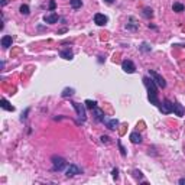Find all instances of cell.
Segmentation results:
<instances>
[{"label": "cell", "mask_w": 185, "mask_h": 185, "mask_svg": "<svg viewBox=\"0 0 185 185\" xmlns=\"http://www.w3.org/2000/svg\"><path fill=\"white\" fill-rule=\"evenodd\" d=\"M179 184L184 185V184H185V179H184V178H181V179H179Z\"/></svg>", "instance_id": "f1b7e54d"}, {"label": "cell", "mask_w": 185, "mask_h": 185, "mask_svg": "<svg viewBox=\"0 0 185 185\" xmlns=\"http://www.w3.org/2000/svg\"><path fill=\"white\" fill-rule=\"evenodd\" d=\"M107 22H108V18L106 15H103V13H96L94 15V23L97 26H104Z\"/></svg>", "instance_id": "52a82bcc"}, {"label": "cell", "mask_w": 185, "mask_h": 185, "mask_svg": "<svg viewBox=\"0 0 185 185\" xmlns=\"http://www.w3.org/2000/svg\"><path fill=\"white\" fill-rule=\"evenodd\" d=\"M129 139H130L132 143H135V145L142 143V136H140V135H139L137 132H132L130 136H129Z\"/></svg>", "instance_id": "7c38bea8"}, {"label": "cell", "mask_w": 185, "mask_h": 185, "mask_svg": "<svg viewBox=\"0 0 185 185\" xmlns=\"http://www.w3.org/2000/svg\"><path fill=\"white\" fill-rule=\"evenodd\" d=\"M60 55H61V58H64V60H72V57H74L72 51H70V49H64V51H61Z\"/></svg>", "instance_id": "2e32d148"}, {"label": "cell", "mask_w": 185, "mask_h": 185, "mask_svg": "<svg viewBox=\"0 0 185 185\" xmlns=\"http://www.w3.org/2000/svg\"><path fill=\"white\" fill-rule=\"evenodd\" d=\"M111 175H113V178H114V179H117V176H119V171H117V169L114 168L113 171H111Z\"/></svg>", "instance_id": "484cf974"}, {"label": "cell", "mask_w": 185, "mask_h": 185, "mask_svg": "<svg viewBox=\"0 0 185 185\" xmlns=\"http://www.w3.org/2000/svg\"><path fill=\"white\" fill-rule=\"evenodd\" d=\"M74 93H75V90L74 88H68V87H67V88H64V91H62L61 96L64 97V98H68V97H71Z\"/></svg>", "instance_id": "e0dca14e"}, {"label": "cell", "mask_w": 185, "mask_h": 185, "mask_svg": "<svg viewBox=\"0 0 185 185\" xmlns=\"http://www.w3.org/2000/svg\"><path fill=\"white\" fill-rule=\"evenodd\" d=\"M173 113H175V116H178V117H182V116L185 114L184 106H182L181 103L175 101V103H173Z\"/></svg>", "instance_id": "ba28073f"}, {"label": "cell", "mask_w": 185, "mask_h": 185, "mask_svg": "<svg viewBox=\"0 0 185 185\" xmlns=\"http://www.w3.org/2000/svg\"><path fill=\"white\" fill-rule=\"evenodd\" d=\"M133 173H135L136 178H142V172H140V171H133Z\"/></svg>", "instance_id": "83f0119b"}, {"label": "cell", "mask_w": 185, "mask_h": 185, "mask_svg": "<svg viewBox=\"0 0 185 185\" xmlns=\"http://www.w3.org/2000/svg\"><path fill=\"white\" fill-rule=\"evenodd\" d=\"M58 15H57V13H49V15H45V16H43V20H45V23H57V22H58Z\"/></svg>", "instance_id": "8fae6325"}, {"label": "cell", "mask_w": 185, "mask_h": 185, "mask_svg": "<svg viewBox=\"0 0 185 185\" xmlns=\"http://www.w3.org/2000/svg\"><path fill=\"white\" fill-rule=\"evenodd\" d=\"M108 139H110V137H108V136H101V142H103V143H110V140H108Z\"/></svg>", "instance_id": "4316f807"}, {"label": "cell", "mask_w": 185, "mask_h": 185, "mask_svg": "<svg viewBox=\"0 0 185 185\" xmlns=\"http://www.w3.org/2000/svg\"><path fill=\"white\" fill-rule=\"evenodd\" d=\"M159 110H161V113L163 114H169L173 111V103H171L169 100H163L162 103H159Z\"/></svg>", "instance_id": "277c9868"}, {"label": "cell", "mask_w": 185, "mask_h": 185, "mask_svg": "<svg viewBox=\"0 0 185 185\" xmlns=\"http://www.w3.org/2000/svg\"><path fill=\"white\" fill-rule=\"evenodd\" d=\"M0 106H2V108H5V110H7V111H13V110H15V107L7 101L6 98H2V100H0Z\"/></svg>", "instance_id": "9a60e30c"}, {"label": "cell", "mask_w": 185, "mask_h": 185, "mask_svg": "<svg viewBox=\"0 0 185 185\" xmlns=\"http://www.w3.org/2000/svg\"><path fill=\"white\" fill-rule=\"evenodd\" d=\"M143 84L148 88V98H149L150 104L153 106H159V98H158V87L156 83L150 77H143Z\"/></svg>", "instance_id": "6da1fadb"}, {"label": "cell", "mask_w": 185, "mask_h": 185, "mask_svg": "<svg viewBox=\"0 0 185 185\" xmlns=\"http://www.w3.org/2000/svg\"><path fill=\"white\" fill-rule=\"evenodd\" d=\"M149 77L152 78V80H153V81H155V83L158 84L161 88H165V87H166V81H165V78L162 77L161 74H158L156 71H153V70H149Z\"/></svg>", "instance_id": "3957f363"}, {"label": "cell", "mask_w": 185, "mask_h": 185, "mask_svg": "<svg viewBox=\"0 0 185 185\" xmlns=\"http://www.w3.org/2000/svg\"><path fill=\"white\" fill-rule=\"evenodd\" d=\"M70 3H71L72 9H80V7L83 6V2L81 0H70Z\"/></svg>", "instance_id": "ffe728a7"}, {"label": "cell", "mask_w": 185, "mask_h": 185, "mask_svg": "<svg viewBox=\"0 0 185 185\" xmlns=\"http://www.w3.org/2000/svg\"><path fill=\"white\" fill-rule=\"evenodd\" d=\"M172 9H173V12H176V13H179V12H184V5H181V3H173L172 5Z\"/></svg>", "instance_id": "ac0fdd59"}, {"label": "cell", "mask_w": 185, "mask_h": 185, "mask_svg": "<svg viewBox=\"0 0 185 185\" xmlns=\"http://www.w3.org/2000/svg\"><path fill=\"white\" fill-rule=\"evenodd\" d=\"M85 107L87 108H90V110H94V108L97 107V103L96 101H93V100H85Z\"/></svg>", "instance_id": "d6986e66"}, {"label": "cell", "mask_w": 185, "mask_h": 185, "mask_svg": "<svg viewBox=\"0 0 185 185\" xmlns=\"http://www.w3.org/2000/svg\"><path fill=\"white\" fill-rule=\"evenodd\" d=\"M72 106H74V108H75V111H77L78 117H80V120L81 122H85L87 120V114H85V106L84 104H80V103H72Z\"/></svg>", "instance_id": "5b68a950"}, {"label": "cell", "mask_w": 185, "mask_h": 185, "mask_svg": "<svg viewBox=\"0 0 185 185\" xmlns=\"http://www.w3.org/2000/svg\"><path fill=\"white\" fill-rule=\"evenodd\" d=\"M106 125H107L108 129H111V130H116V129L119 127V120H117V119H110V120L106 119Z\"/></svg>", "instance_id": "5bb4252c"}, {"label": "cell", "mask_w": 185, "mask_h": 185, "mask_svg": "<svg viewBox=\"0 0 185 185\" xmlns=\"http://www.w3.org/2000/svg\"><path fill=\"white\" fill-rule=\"evenodd\" d=\"M51 161H52V169H54V171H62V169H65V166H67V161L64 159V158L54 155Z\"/></svg>", "instance_id": "7a4b0ae2"}, {"label": "cell", "mask_w": 185, "mask_h": 185, "mask_svg": "<svg viewBox=\"0 0 185 185\" xmlns=\"http://www.w3.org/2000/svg\"><path fill=\"white\" fill-rule=\"evenodd\" d=\"M19 12L22 13V15H25V16H26V15H29V13H30L29 6H28V5H22V6H20V9H19Z\"/></svg>", "instance_id": "44dd1931"}, {"label": "cell", "mask_w": 185, "mask_h": 185, "mask_svg": "<svg viewBox=\"0 0 185 185\" xmlns=\"http://www.w3.org/2000/svg\"><path fill=\"white\" fill-rule=\"evenodd\" d=\"M104 2H106V3H108V5H110V3H113L114 0H104Z\"/></svg>", "instance_id": "f546056e"}, {"label": "cell", "mask_w": 185, "mask_h": 185, "mask_svg": "<svg viewBox=\"0 0 185 185\" xmlns=\"http://www.w3.org/2000/svg\"><path fill=\"white\" fill-rule=\"evenodd\" d=\"M140 51H142V52H149L150 46L146 43V42H143V43H142V46H140Z\"/></svg>", "instance_id": "603a6c76"}, {"label": "cell", "mask_w": 185, "mask_h": 185, "mask_svg": "<svg viewBox=\"0 0 185 185\" xmlns=\"http://www.w3.org/2000/svg\"><path fill=\"white\" fill-rule=\"evenodd\" d=\"M143 16H145V18H152V16H153L152 9H149V7H145V9H143Z\"/></svg>", "instance_id": "7402d4cb"}, {"label": "cell", "mask_w": 185, "mask_h": 185, "mask_svg": "<svg viewBox=\"0 0 185 185\" xmlns=\"http://www.w3.org/2000/svg\"><path fill=\"white\" fill-rule=\"evenodd\" d=\"M55 7H57V3H55V0H51V2H49V10H51V12H54Z\"/></svg>", "instance_id": "cb8c5ba5"}, {"label": "cell", "mask_w": 185, "mask_h": 185, "mask_svg": "<svg viewBox=\"0 0 185 185\" xmlns=\"http://www.w3.org/2000/svg\"><path fill=\"white\" fill-rule=\"evenodd\" d=\"M93 111H94V117H96L97 122H103V123L106 122V114H104V111H103L101 108L96 107Z\"/></svg>", "instance_id": "30bf717a"}, {"label": "cell", "mask_w": 185, "mask_h": 185, "mask_svg": "<svg viewBox=\"0 0 185 185\" xmlns=\"http://www.w3.org/2000/svg\"><path fill=\"white\" fill-rule=\"evenodd\" d=\"M78 173H81V169L77 165H70L67 168V176H74V175H78Z\"/></svg>", "instance_id": "9c48e42d"}, {"label": "cell", "mask_w": 185, "mask_h": 185, "mask_svg": "<svg viewBox=\"0 0 185 185\" xmlns=\"http://www.w3.org/2000/svg\"><path fill=\"white\" fill-rule=\"evenodd\" d=\"M122 70L125 72H127V74H133V72L136 71V67H135V64L130 60H125L122 62Z\"/></svg>", "instance_id": "8992f818"}, {"label": "cell", "mask_w": 185, "mask_h": 185, "mask_svg": "<svg viewBox=\"0 0 185 185\" xmlns=\"http://www.w3.org/2000/svg\"><path fill=\"white\" fill-rule=\"evenodd\" d=\"M119 143V148H120V153H122V156H126V150H125V148L122 146V143L120 142H117Z\"/></svg>", "instance_id": "d4e9b609"}, {"label": "cell", "mask_w": 185, "mask_h": 185, "mask_svg": "<svg viewBox=\"0 0 185 185\" xmlns=\"http://www.w3.org/2000/svg\"><path fill=\"white\" fill-rule=\"evenodd\" d=\"M12 43H13L12 36L5 35L3 38H2V46H3V48H10V46H12Z\"/></svg>", "instance_id": "4fadbf2b"}]
</instances>
